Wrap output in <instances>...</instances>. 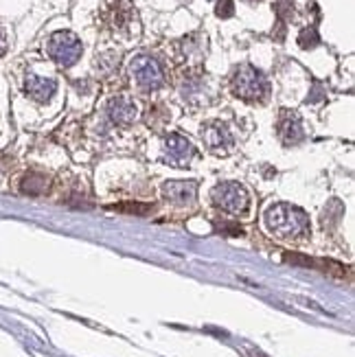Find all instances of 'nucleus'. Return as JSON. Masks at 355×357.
Segmentation results:
<instances>
[{
  "instance_id": "nucleus-1",
  "label": "nucleus",
  "mask_w": 355,
  "mask_h": 357,
  "mask_svg": "<svg viewBox=\"0 0 355 357\" xmlns=\"http://www.w3.org/2000/svg\"><path fill=\"white\" fill-rule=\"evenodd\" d=\"M265 228L283 241H300L309 235V217L292 204H274L263 215Z\"/></svg>"
},
{
  "instance_id": "nucleus-2",
  "label": "nucleus",
  "mask_w": 355,
  "mask_h": 357,
  "mask_svg": "<svg viewBox=\"0 0 355 357\" xmlns=\"http://www.w3.org/2000/svg\"><path fill=\"white\" fill-rule=\"evenodd\" d=\"M231 88L235 96H239L244 101H263L267 96V90H270L263 72L250 66V64H241V66L233 72Z\"/></svg>"
},
{
  "instance_id": "nucleus-3",
  "label": "nucleus",
  "mask_w": 355,
  "mask_h": 357,
  "mask_svg": "<svg viewBox=\"0 0 355 357\" xmlns=\"http://www.w3.org/2000/svg\"><path fill=\"white\" fill-rule=\"evenodd\" d=\"M47 51H49V57L55 62L57 66L70 68L79 62L83 47H81V40L75 34H70V31H57V34H53L49 38Z\"/></svg>"
},
{
  "instance_id": "nucleus-4",
  "label": "nucleus",
  "mask_w": 355,
  "mask_h": 357,
  "mask_svg": "<svg viewBox=\"0 0 355 357\" xmlns=\"http://www.w3.org/2000/svg\"><path fill=\"white\" fill-rule=\"evenodd\" d=\"M213 204L218 209L231 213V215H239L248 209L250 204V196L239 182H222L213 191H211Z\"/></svg>"
},
{
  "instance_id": "nucleus-5",
  "label": "nucleus",
  "mask_w": 355,
  "mask_h": 357,
  "mask_svg": "<svg viewBox=\"0 0 355 357\" xmlns=\"http://www.w3.org/2000/svg\"><path fill=\"white\" fill-rule=\"evenodd\" d=\"M130 72L134 81L138 83V88L143 90H158L160 85L165 83V72L160 68V64L149 57V55H138L130 64Z\"/></svg>"
},
{
  "instance_id": "nucleus-6",
  "label": "nucleus",
  "mask_w": 355,
  "mask_h": 357,
  "mask_svg": "<svg viewBox=\"0 0 355 357\" xmlns=\"http://www.w3.org/2000/svg\"><path fill=\"white\" fill-rule=\"evenodd\" d=\"M163 198L176 207H193L198 198V185L191 180H171L163 185Z\"/></svg>"
},
{
  "instance_id": "nucleus-7",
  "label": "nucleus",
  "mask_w": 355,
  "mask_h": 357,
  "mask_svg": "<svg viewBox=\"0 0 355 357\" xmlns=\"http://www.w3.org/2000/svg\"><path fill=\"white\" fill-rule=\"evenodd\" d=\"M202 138H204V145H207L213 154H231V149L235 145L231 129L220 121H213L204 127Z\"/></svg>"
},
{
  "instance_id": "nucleus-8",
  "label": "nucleus",
  "mask_w": 355,
  "mask_h": 357,
  "mask_svg": "<svg viewBox=\"0 0 355 357\" xmlns=\"http://www.w3.org/2000/svg\"><path fill=\"white\" fill-rule=\"evenodd\" d=\"M278 136L285 145H298L300 140L305 138L303 132V123H300V116L296 112H289V110H281V116H278Z\"/></svg>"
},
{
  "instance_id": "nucleus-9",
  "label": "nucleus",
  "mask_w": 355,
  "mask_h": 357,
  "mask_svg": "<svg viewBox=\"0 0 355 357\" xmlns=\"http://www.w3.org/2000/svg\"><path fill=\"white\" fill-rule=\"evenodd\" d=\"M165 154L174 165H187L193 154H196V149H193L191 140H187L185 136L169 134L165 136Z\"/></svg>"
},
{
  "instance_id": "nucleus-10",
  "label": "nucleus",
  "mask_w": 355,
  "mask_h": 357,
  "mask_svg": "<svg viewBox=\"0 0 355 357\" xmlns=\"http://www.w3.org/2000/svg\"><path fill=\"white\" fill-rule=\"evenodd\" d=\"M107 116H110L116 125H130L136 121L138 107L134 105L132 99H127V96H114V99H110V103H107Z\"/></svg>"
},
{
  "instance_id": "nucleus-11",
  "label": "nucleus",
  "mask_w": 355,
  "mask_h": 357,
  "mask_svg": "<svg viewBox=\"0 0 355 357\" xmlns=\"http://www.w3.org/2000/svg\"><path fill=\"white\" fill-rule=\"evenodd\" d=\"M25 92L40 103L49 101L53 94L57 92V81L49 77H38V75H29L25 81Z\"/></svg>"
},
{
  "instance_id": "nucleus-12",
  "label": "nucleus",
  "mask_w": 355,
  "mask_h": 357,
  "mask_svg": "<svg viewBox=\"0 0 355 357\" xmlns=\"http://www.w3.org/2000/svg\"><path fill=\"white\" fill-rule=\"evenodd\" d=\"M20 189H23V193H29V196H40V193L49 191V178H44L42 173L31 171L20 182Z\"/></svg>"
},
{
  "instance_id": "nucleus-13",
  "label": "nucleus",
  "mask_w": 355,
  "mask_h": 357,
  "mask_svg": "<svg viewBox=\"0 0 355 357\" xmlns=\"http://www.w3.org/2000/svg\"><path fill=\"white\" fill-rule=\"evenodd\" d=\"M318 44H320V36H318L316 27L300 29V34H298V47L300 49H316Z\"/></svg>"
},
{
  "instance_id": "nucleus-14",
  "label": "nucleus",
  "mask_w": 355,
  "mask_h": 357,
  "mask_svg": "<svg viewBox=\"0 0 355 357\" xmlns=\"http://www.w3.org/2000/svg\"><path fill=\"white\" fill-rule=\"evenodd\" d=\"M118 213H134V215H147L152 211V204H138V202H123L116 204V207H110Z\"/></svg>"
},
{
  "instance_id": "nucleus-15",
  "label": "nucleus",
  "mask_w": 355,
  "mask_h": 357,
  "mask_svg": "<svg viewBox=\"0 0 355 357\" xmlns=\"http://www.w3.org/2000/svg\"><path fill=\"white\" fill-rule=\"evenodd\" d=\"M274 12H276V18L287 25V20L294 18V3L292 0H276Z\"/></svg>"
},
{
  "instance_id": "nucleus-16",
  "label": "nucleus",
  "mask_w": 355,
  "mask_h": 357,
  "mask_svg": "<svg viewBox=\"0 0 355 357\" xmlns=\"http://www.w3.org/2000/svg\"><path fill=\"white\" fill-rule=\"evenodd\" d=\"M215 14H218V18H231L235 14L233 0H218V5H215Z\"/></svg>"
},
{
  "instance_id": "nucleus-17",
  "label": "nucleus",
  "mask_w": 355,
  "mask_h": 357,
  "mask_svg": "<svg viewBox=\"0 0 355 357\" xmlns=\"http://www.w3.org/2000/svg\"><path fill=\"white\" fill-rule=\"evenodd\" d=\"M272 36H274L276 42H283V40H285V23H281V20H278L276 29L272 31Z\"/></svg>"
},
{
  "instance_id": "nucleus-18",
  "label": "nucleus",
  "mask_w": 355,
  "mask_h": 357,
  "mask_svg": "<svg viewBox=\"0 0 355 357\" xmlns=\"http://www.w3.org/2000/svg\"><path fill=\"white\" fill-rule=\"evenodd\" d=\"M5 49H7V38H5V34H3V29H0V55L5 53Z\"/></svg>"
},
{
  "instance_id": "nucleus-19",
  "label": "nucleus",
  "mask_w": 355,
  "mask_h": 357,
  "mask_svg": "<svg viewBox=\"0 0 355 357\" xmlns=\"http://www.w3.org/2000/svg\"><path fill=\"white\" fill-rule=\"evenodd\" d=\"M246 3H254V0H246Z\"/></svg>"
}]
</instances>
